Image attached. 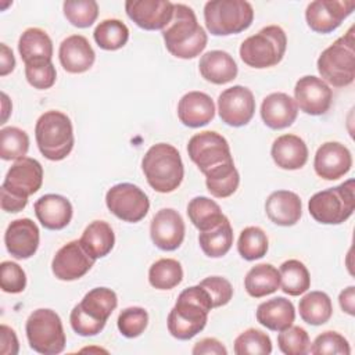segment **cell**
Instances as JSON below:
<instances>
[{"label": "cell", "instance_id": "obj_1", "mask_svg": "<svg viewBox=\"0 0 355 355\" xmlns=\"http://www.w3.org/2000/svg\"><path fill=\"white\" fill-rule=\"evenodd\" d=\"M214 308L208 291L200 284L184 288L168 315V330L178 340H190L207 324Z\"/></svg>", "mask_w": 355, "mask_h": 355}, {"label": "cell", "instance_id": "obj_2", "mask_svg": "<svg viewBox=\"0 0 355 355\" xmlns=\"http://www.w3.org/2000/svg\"><path fill=\"white\" fill-rule=\"evenodd\" d=\"M166 50L182 60L197 57L207 46L208 36L197 22L194 11L182 3L173 4V17L162 29Z\"/></svg>", "mask_w": 355, "mask_h": 355}, {"label": "cell", "instance_id": "obj_3", "mask_svg": "<svg viewBox=\"0 0 355 355\" xmlns=\"http://www.w3.org/2000/svg\"><path fill=\"white\" fill-rule=\"evenodd\" d=\"M141 169L147 183L158 193L175 191L180 186L184 175L178 148L168 143L151 146L141 159Z\"/></svg>", "mask_w": 355, "mask_h": 355}, {"label": "cell", "instance_id": "obj_4", "mask_svg": "<svg viewBox=\"0 0 355 355\" xmlns=\"http://www.w3.org/2000/svg\"><path fill=\"white\" fill-rule=\"evenodd\" d=\"M320 79L334 87H345L355 78V39L354 26L324 49L316 62Z\"/></svg>", "mask_w": 355, "mask_h": 355}, {"label": "cell", "instance_id": "obj_5", "mask_svg": "<svg viewBox=\"0 0 355 355\" xmlns=\"http://www.w3.org/2000/svg\"><path fill=\"white\" fill-rule=\"evenodd\" d=\"M39 151L50 161H61L73 147V129L71 119L61 111H47L39 116L35 126Z\"/></svg>", "mask_w": 355, "mask_h": 355}, {"label": "cell", "instance_id": "obj_6", "mask_svg": "<svg viewBox=\"0 0 355 355\" xmlns=\"http://www.w3.org/2000/svg\"><path fill=\"white\" fill-rule=\"evenodd\" d=\"M254 8L244 0H211L204 6V21L208 32L215 36H229L250 28Z\"/></svg>", "mask_w": 355, "mask_h": 355}, {"label": "cell", "instance_id": "obj_7", "mask_svg": "<svg viewBox=\"0 0 355 355\" xmlns=\"http://www.w3.org/2000/svg\"><path fill=\"white\" fill-rule=\"evenodd\" d=\"M354 179L336 187L315 193L308 201L311 216L323 225H340L345 222L355 208Z\"/></svg>", "mask_w": 355, "mask_h": 355}, {"label": "cell", "instance_id": "obj_8", "mask_svg": "<svg viewBox=\"0 0 355 355\" xmlns=\"http://www.w3.org/2000/svg\"><path fill=\"white\" fill-rule=\"evenodd\" d=\"M286 47L287 36L284 31L277 25H269L241 43L240 58L251 68H269L283 60Z\"/></svg>", "mask_w": 355, "mask_h": 355}, {"label": "cell", "instance_id": "obj_9", "mask_svg": "<svg viewBox=\"0 0 355 355\" xmlns=\"http://www.w3.org/2000/svg\"><path fill=\"white\" fill-rule=\"evenodd\" d=\"M31 348L43 355H57L65 348V333L58 313L49 308L33 311L25 324Z\"/></svg>", "mask_w": 355, "mask_h": 355}, {"label": "cell", "instance_id": "obj_10", "mask_svg": "<svg viewBox=\"0 0 355 355\" xmlns=\"http://www.w3.org/2000/svg\"><path fill=\"white\" fill-rule=\"evenodd\" d=\"M105 204L111 214L129 223L140 222L150 209L147 194L132 183H118L108 189Z\"/></svg>", "mask_w": 355, "mask_h": 355}, {"label": "cell", "instance_id": "obj_11", "mask_svg": "<svg viewBox=\"0 0 355 355\" xmlns=\"http://www.w3.org/2000/svg\"><path fill=\"white\" fill-rule=\"evenodd\" d=\"M187 153L202 173L233 159L227 140L214 130H204L194 135L189 140Z\"/></svg>", "mask_w": 355, "mask_h": 355}, {"label": "cell", "instance_id": "obj_12", "mask_svg": "<svg viewBox=\"0 0 355 355\" xmlns=\"http://www.w3.org/2000/svg\"><path fill=\"white\" fill-rule=\"evenodd\" d=\"M218 111L222 122L240 128L247 125L255 112V98L252 92L241 85L225 89L218 97Z\"/></svg>", "mask_w": 355, "mask_h": 355}, {"label": "cell", "instance_id": "obj_13", "mask_svg": "<svg viewBox=\"0 0 355 355\" xmlns=\"http://www.w3.org/2000/svg\"><path fill=\"white\" fill-rule=\"evenodd\" d=\"M354 0H315L306 6L305 19L316 33H330L354 11Z\"/></svg>", "mask_w": 355, "mask_h": 355}, {"label": "cell", "instance_id": "obj_14", "mask_svg": "<svg viewBox=\"0 0 355 355\" xmlns=\"http://www.w3.org/2000/svg\"><path fill=\"white\" fill-rule=\"evenodd\" d=\"M43 183V166L35 158L17 159L8 169L1 189L21 198L35 194Z\"/></svg>", "mask_w": 355, "mask_h": 355}, {"label": "cell", "instance_id": "obj_15", "mask_svg": "<svg viewBox=\"0 0 355 355\" xmlns=\"http://www.w3.org/2000/svg\"><path fill=\"white\" fill-rule=\"evenodd\" d=\"M297 107L308 115H323L329 111L333 92L329 85L318 76L306 75L297 80L294 87Z\"/></svg>", "mask_w": 355, "mask_h": 355}, {"label": "cell", "instance_id": "obj_16", "mask_svg": "<svg viewBox=\"0 0 355 355\" xmlns=\"http://www.w3.org/2000/svg\"><path fill=\"white\" fill-rule=\"evenodd\" d=\"M125 11L139 28L162 31L173 17V3L169 0H128Z\"/></svg>", "mask_w": 355, "mask_h": 355}, {"label": "cell", "instance_id": "obj_17", "mask_svg": "<svg viewBox=\"0 0 355 355\" xmlns=\"http://www.w3.org/2000/svg\"><path fill=\"white\" fill-rule=\"evenodd\" d=\"M93 265L94 259L83 250L79 240H72L55 252L51 270L57 279L71 282L85 276Z\"/></svg>", "mask_w": 355, "mask_h": 355}, {"label": "cell", "instance_id": "obj_18", "mask_svg": "<svg viewBox=\"0 0 355 355\" xmlns=\"http://www.w3.org/2000/svg\"><path fill=\"white\" fill-rule=\"evenodd\" d=\"M184 222L173 208L159 209L150 225V236L155 247L162 251H173L184 240Z\"/></svg>", "mask_w": 355, "mask_h": 355}, {"label": "cell", "instance_id": "obj_19", "mask_svg": "<svg viewBox=\"0 0 355 355\" xmlns=\"http://www.w3.org/2000/svg\"><path fill=\"white\" fill-rule=\"evenodd\" d=\"M352 166L351 151L338 141L323 143L313 159V168L319 178L324 180H337L347 175Z\"/></svg>", "mask_w": 355, "mask_h": 355}, {"label": "cell", "instance_id": "obj_20", "mask_svg": "<svg viewBox=\"0 0 355 355\" xmlns=\"http://www.w3.org/2000/svg\"><path fill=\"white\" fill-rule=\"evenodd\" d=\"M39 227L29 218L12 220L4 233L7 251L17 259H28L37 251Z\"/></svg>", "mask_w": 355, "mask_h": 355}, {"label": "cell", "instance_id": "obj_21", "mask_svg": "<svg viewBox=\"0 0 355 355\" xmlns=\"http://www.w3.org/2000/svg\"><path fill=\"white\" fill-rule=\"evenodd\" d=\"M58 58L67 72L82 73L93 67L96 53L85 36L71 35L61 42Z\"/></svg>", "mask_w": 355, "mask_h": 355}, {"label": "cell", "instance_id": "obj_22", "mask_svg": "<svg viewBox=\"0 0 355 355\" xmlns=\"http://www.w3.org/2000/svg\"><path fill=\"white\" fill-rule=\"evenodd\" d=\"M35 214L43 227L49 230H61L72 219V204L60 194H44L36 200Z\"/></svg>", "mask_w": 355, "mask_h": 355}, {"label": "cell", "instance_id": "obj_23", "mask_svg": "<svg viewBox=\"0 0 355 355\" xmlns=\"http://www.w3.org/2000/svg\"><path fill=\"white\" fill-rule=\"evenodd\" d=\"M178 116L184 126L201 128L215 116L214 100L207 93L189 92L179 100Z\"/></svg>", "mask_w": 355, "mask_h": 355}, {"label": "cell", "instance_id": "obj_24", "mask_svg": "<svg viewBox=\"0 0 355 355\" xmlns=\"http://www.w3.org/2000/svg\"><path fill=\"white\" fill-rule=\"evenodd\" d=\"M298 115L295 100L288 94L277 92L266 96L261 104V118L270 129H284L294 123Z\"/></svg>", "mask_w": 355, "mask_h": 355}, {"label": "cell", "instance_id": "obj_25", "mask_svg": "<svg viewBox=\"0 0 355 355\" xmlns=\"http://www.w3.org/2000/svg\"><path fill=\"white\" fill-rule=\"evenodd\" d=\"M265 212L275 225L293 226L302 215L301 198L290 190L273 191L265 201Z\"/></svg>", "mask_w": 355, "mask_h": 355}, {"label": "cell", "instance_id": "obj_26", "mask_svg": "<svg viewBox=\"0 0 355 355\" xmlns=\"http://www.w3.org/2000/svg\"><path fill=\"white\" fill-rule=\"evenodd\" d=\"M270 155L279 168L295 171L306 164L308 147L297 135H282L273 141Z\"/></svg>", "mask_w": 355, "mask_h": 355}, {"label": "cell", "instance_id": "obj_27", "mask_svg": "<svg viewBox=\"0 0 355 355\" xmlns=\"http://www.w3.org/2000/svg\"><path fill=\"white\" fill-rule=\"evenodd\" d=\"M201 76L214 85H225L237 76V64L223 50H211L201 55L198 62Z\"/></svg>", "mask_w": 355, "mask_h": 355}, {"label": "cell", "instance_id": "obj_28", "mask_svg": "<svg viewBox=\"0 0 355 355\" xmlns=\"http://www.w3.org/2000/svg\"><path fill=\"white\" fill-rule=\"evenodd\" d=\"M257 320L272 331H282L290 327L295 319V309L290 300L275 297L263 301L257 308Z\"/></svg>", "mask_w": 355, "mask_h": 355}, {"label": "cell", "instance_id": "obj_29", "mask_svg": "<svg viewBox=\"0 0 355 355\" xmlns=\"http://www.w3.org/2000/svg\"><path fill=\"white\" fill-rule=\"evenodd\" d=\"M79 243L83 250L96 261L111 252L115 244V234L107 222L93 220L83 230Z\"/></svg>", "mask_w": 355, "mask_h": 355}, {"label": "cell", "instance_id": "obj_30", "mask_svg": "<svg viewBox=\"0 0 355 355\" xmlns=\"http://www.w3.org/2000/svg\"><path fill=\"white\" fill-rule=\"evenodd\" d=\"M118 305L115 291L108 287H94L85 294L82 301L78 304L79 309L94 322L105 324L111 313Z\"/></svg>", "mask_w": 355, "mask_h": 355}, {"label": "cell", "instance_id": "obj_31", "mask_svg": "<svg viewBox=\"0 0 355 355\" xmlns=\"http://www.w3.org/2000/svg\"><path fill=\"white\" fill-rule=\"evenodd\" d=\"M18 51L25 64L50 60L53 57V42L40 28H28L18 40Z\"/></svg>", "mask_w": 355, "mask_h": 355}, {"label": "cell", "instance_id": "obj_32", "mask_svg": "<svg viewBox=\"0 0 355 355\" xmlns=\"http://www.w3.org/2000/svg\"><path fill=\"white\" fill-rule=\"evenodd\" d=\"M280 287V273L270 263L252 266L244 279V288L248 295L262 298L275 293Z\"/></svg>", "mask_w": 355, "mask_h": 355}, {"label": "cell", "instance_id": "obj_33", "mask_svg": "<svg viewBox=\"0 0 355 355\" xmlns=\"http://www.w3.org/2000/svg\"><path fill=\"white\" fill-rule=\"evenodd\" d=\"M204 175L208 191L216 198H226L232 196L240 183V175L233 159L209 169Z\"/></svg>", "mask_w": 355, "mask_h": 355}, {"label": "cell", "instance_id": "obj_34", "mask_svg": "<svg viewBox=\"0 0 355 355\" xmlns=\"http://www.w3.org/2000/svg\"><path fill=\"white\" fill-rule=\"evenodd\" d=\"M198 243L202 252L209 258H220L229 252L233 244V229L227 218L215 227L200 232Z\"/></svg>", "mask_w": 355, "mask_h": 355}, {"label": "cell", "instance_id": "obj_35", "mask_svg": "<svg viewBox=\"0 0 355 355\" xmlns=\"http://www.w3.org/2000/svg\"><path fill=\"white\" fill-rule=\"evenodd\" d=\"M301 319L312 326H320L330 320L333 304L330 297L323 291H311L305 294L298 304Z\"/></svg>", "mask_w": 355, "mask_h": 355}, {"label": "cell", "instance_id": "obj_36", "mask_svg": "<svg viewBox=\"0 0 355 355\" xmlns=\"http://www.w3.org/2000/svg\"><path fill=\"white\" fill-rule=\"evenodd\" d=\"M187 215L190 222L200 230L205 232L219 225L226 216L220 207L211 198L200 196L190 200L187 205Z\"/></svg>", "mask_w": 355, "mask_h": 355}, {"label": "cell", "instance_id": "obj_37", "mask_svg": "<svg viewBox=\"0 0 355 355\" xmlns=\"http://www.w3.org/2000/svg\"><path fill=\"white\" fill-rule=\"evenodd\" d=\"M282 290L293 297L301 295L311 287V276L306 266L298 259H288L280 265Z\"/></svg>", "mask_w": 355, "mask_h": 355}, {"label": "cell", "instance_id": "obj_38", "mask_svg": "<svg viewBox=\"0 0 355 355\" xmlns=\"http://www.w3.org/2000/svg\"><path fill=\"white\" fill-rule=\"evenodd\" d=\"M93 37L100 49L114 51L122 49L128 43L129 29L119 19H104L96 26Z\"/></svg>", "mask_w": 355, "mask_h": 355}, {"label": "cell", "instance_id": "obj_39", "mask_svg": "<svg viewBox=\"0 0 355 355\" xmlns=\"http://www.w3.org/2000/svg\"><path fill=\"white\" fill-rule=\"evenodd\" d=\"M183 279V269L179 261L173 258H161L148 269V282L154 288L171 290Z\"/></svg>", "mask_w": 355, "mask_h": 355}, {"label": "cell", "instance_id": "obj_40", "mask_svg": "<svg viewBox=\"0 0 355 355\" xmlns=\"http://www.w3.org/2000/svg\"><path fill=\"white\" fill-rule=\"evenodd\" d=\"M268 247L266 233L261 227L248 226L241 230L237 241V251L245 261H255L265 257Z\"/></svg>", "mask_w": 355, "mask_h": 355}, {"label": "cell", "instance_id": "obj_41", "mask_svg": "<svg viewBox=\"0 0 355 355\" xmlns=\"http://www.w3.org/2000/svg\"><path fill=\"white\" fill-rule=\"evenodd\" d=\"M28 150L29 137L26 132L15 126H7L0 130V157L4 161L24 158Z\"/></svg>", "mask_w": 355, "mask_h": 355}, {"label": "cell", "instance_id": "obj_42", "mask_svg": "<svg viewBox=\"0 0 355 355\" xmlns=\"http://www.w3.org/2000/svg\"><path fill=\"white\" fill-rule=\"evenodd\" d=\"M272 352L270 337L258 329H247L234 340L236 355H268Z\"/></svg>", "mask_w": 355, "mask_h": 355}, {"label": "cell", "instance_id": "obj_43", "mask_svg": "<svg viewBox=\"0 0 355 355\" xmlns=\"http://www.w3.org/2000/svg\"><path fill=\"white\" fill-rule=\"evenodd\" d=\"M62 10L65 18L76 28H89L98 17V4L94 0H67Z\"/></svg>", "mask_w": 355, "mask_h": 355}, {"label": "cell", "instance_id": "obj_44", "mask_svg": "<svg viewBox=\"0 0 355 355\" xmlns=\"http://www.w3.org/2000/svg\"><path fill=\"white\" fill-rule=\"evenodd\" d=\"M277 344L283 354L286 355H304L309 352L311 340L305 329L300 326H290L277 336Z\"/></svg>", "mask_w": 355, "mask_h": 355}, {"label": "cell", "instance_id": "obj_45", "mask_svg": "<svg viewBox=\"0 0 355 355\" xmlns=\"http://www.w3.org/2000/svg\"><path fill=\"white\" fill-rule=\"evenodd\" d=\"M118 330L128 338L139 337L148 324V313L141 306L125 308L116 320Z\"/></svg>", "mask_w": 355, "mask_h": 355}, {"label": "cell", "instance_id": "obj_46", "mask_svg": "<svg viewBox=\"0 0 355 355\" xmlns=\"http://www.w3.org/2000/svg\"><path fill=\"white\" fill-rule=\"evenodd\" d=\"M309 352L313 355H349L351 348L344 336L337 331L327 330L315 338L309 347Z\"/></svg>", "mask_w": 355, "mask_h": 355}, {"label": "cell", "instance_id": "obj_47", "mask_svg": "<svg viewBox=\"0 0 355 355\" xmlns=\"http://www.w3.org/2000/svg\"><path fill=\"white\" fill-rule=\"evenodd\" d=\"M25 76L31 86L39 90H46L55 83L57 72L50 60H43L25 64Z\"/></svg>", "mask_w": 355, "mask_h": 355}, {"label": "cell", "instance_id": "obj_48", "mask_svg": "<svg viewBox=\"0 0 355 355\" xmlns=\"http://www.w3.org/2000/svg\"><path fill=\"white\" fill-rule=\"evenodd\" d=\"M0 283L4 293L18 294L26 287V275L18 263L3 261L0 265Z\"/></svg>", "mask_w": 355, "mask_h": 355}, {"label": "cell", "instance_id": "obj_49", "mask_svg": "<svg viewBox=\"0 0 355 355\" xmlns=\"http://www.w3.org/2000/svg\"><path fill=\"white\" fill-rule=\"evenodd\" d=\"M200 286L208 291V294L212 300L214 308H219V306L229 304V301L233 297V287H232L230 282L226 280L225 277L209 276V277L201 280Z\"/></svg>", "mask_w": 355, "mask_h": 355}, {"label": "cell", "instance_id": "obj_50", "mask_svg": "<svg viewBox=\"0 0 355 355\" xmlns=\"http://www.w3.org/2000/svg\"><path fill=\"white\" fill-rule=\"evenodd\" d=\"M69 322H71V327L72 330L79 334V336H83V337H90V336H96L98 334L105 324L103 323H98V322H94L93 319L87 318L80 309L78 305L73 306V309L71 311V315H69Z\"/></svg>", "mask_w": 355, "mask_h": 355}, {"label": "cell", "instance_id": "obj_51", "mask_svg": "<svg viewBox=\"0 0 355 355\" xmlns=\"http://www.w3.org/2000/svg\"><path fill=\"white\" fill-rule=\"evenodd\" d=\"M19 349L18 338L15 331L7 324L0 327V354L1 355H17Z\"/></svg>", "mask_w": 355, "mask_h": 355}, {"label": "cell", "instance_id": "obj_52", "mask_svg": "<svg viewBox=\"0 0 355 355\" xmlns=\"http://www.w3.org/2000/svg\"><path fill=\"white\" fill-rule=\"evenodd\" d=\"M194 355H226V347L216 338L207 337L196 343L191 351Z\"/></svg>", "mask_w": 355, "mask_h": 355}, {"label": "cell", "instance_id": "obj_53", "mask_svg": "<svg viewBox=\"0 0 355 355\" xmlns=\"http://www.w3.org/2000/svg\"><path fill=\"white\" fill-rule=\"evenodd\" d=\"M26 204H28L26 198L17 197V196L1 189V209L3 211L15 214V212L22 211L26 207Z\"/></svg>", "mask_w": 355, "mask_h": 355}, {"label": "cell", "instance_id": "obj_54", "mask_svg": "<svg viewBox=\"0 0 355 355\" xmlns=\"http://www.w3.org/2000/svg\"><path fill=\"white\" fill-rule=\"evenodd\" d=\"M15 68V58L12 50L6 44H0V75L6 76Z\"/></svg>", "mask_w": 355, "mask_h": 355}, {"label": "cell", "instance_id": "obj_55", "mask_svg": "<svg viewBox=\"0 0 355 355\" xmlns=\"http://www.w3.org/2000/svg\"><path fill=\"white\" fill-rule=\"evenodd\" d=\"M338 302L341 309L349 316L355 315V287L349 286L344 288L338 295Z\"/></svg>", "mask_w": 355, "mask_h": 355}, {"label": "cell", "instance_id": "obj_56", "mask_svg": "<svg viewBox=\"0 0 355 355\" xmlns=\"http://www.w3.org/2000/svg\"><path fill=\"white\" fill-rule=\"evenodd\" d=\"M11 108H12V105H11V101H10L8 96L6 93H1V111H3L1 112V122H0L1 125L7 122V118L11 114Z\"/></svg>", "mask_w": 355, "mask_h": 355}]
</instances>
